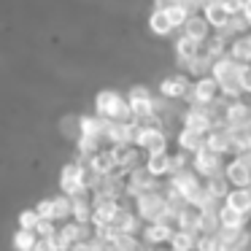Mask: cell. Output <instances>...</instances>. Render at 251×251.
<instances>
[{"label": "cell", "mask_w": 251, "mask_h": 251, "mask_svg": "<svg viewBox=\"0 0 251 251\" xmlns=\"http://www.w3.org/2000/svg\"><path fill=\"white\" fill-rule=\"evenodd\" d=\"M149 30H151L154 35H159V38L173 33V25H170V19H168V14H165L162 6H157L151 11V17H149Z\"/></svg>", "instance_id": "cell-28"}, {"label": "cell", "mask_w": 251, "mask_h": 251, "mask_svg": "<svg viewBox=\"0 0 251 251\" xmlns=\"http://www.w3.org/2000/svg\"><path fill=\"white\" fill-rule=\"evenodd\" d=\"M151 251H173V249H170V246H168V249H151Z\"/></svg>", "instance_id": "cell-44"}, {"label": "cell", "mask_w": 251, "mask_h": 251, "mask_svg": "<svg viewBox=\"0 0 251 251\" xmlns=\"http://www.w3.org/2000/svg\"><path fill=\"white\" fill-rule=\"evenodd\" d=\"M222 202L251 219V186H229V192L224 195Z\"/></svg>", "instance_id": "cell-21"}, {"label": "cell", "mask_w": 251, "mask_h": 251, "mask_svg": "<svg viewBox=\"0 0 251 251\" xmlns=\"http://www.w3.org/2000/svg\"><path fill=\"white\" fill-rule=\"evenodd\" d=\"M38 222H41V219H38V213H35V211H22V213H19V229H35V227H38Z\"/></svg>", "instance_id": "cell-36"}, {"label": "cell", "mask_w": 251, "mask_h": 251, "mask_svg": "<svg viewBox=\"0 0 251 251\" xmlns=\"http://www.w3.org/2000/svg\"><path fill=\"white\" fill-rule=\"evenodd\" d=\"M33 251H60V249H57V238H54V235H51V238H38Z\"/></svg>", "instance_id": "cell-38"}, {"label": "cell", "mask_w": 251, "mask_h": 251, "mask_svg": "<svg viewBox=\"0 0 251 251\" xmlns=\"http://www.w3.org/2000/svg\"><path fill=\"white\" fill-rule=\"evenodd\" d=\"M192 87V78L186 73H173V76H165L159 81V95L165 100H186Z\"/></svg>", "instance_id": "cell-13"}, {"label": "cell", "mask_w": 251, "mask_h": 251, "mask_svg": "<svg viewBox=\"0 0 251 251\" xmlns=\"http://www.w3.org/2000/svg\"><path fill=\"white\" fill-rule=\"evenodd\" d=\"M35 213H38L41 222H54V200H41Z\"/></svg>", "instance_id": "cell-35"}, {"label": "cell", "mask_w": 251, "mask_h": 251, "mask_svg": "<svg viewBox=\"0 0 251 251\" xmlns=\"http://www.w3.org/2000/svg\"><path fill=\"white\" fill-rule=\"evenodd\" d=\"M122 205L119 200H95L92 197V222L95 227H111V224L116 222V216H119Z\"/></svg>", "instance_id": "cell-16"}, {"label": "cell", "mask_w": 251, "mask_h": 251, "mask_svg": "<svg viewBox=\"0 0 251 251\" xmlns=\"http://www.w3.org/2000/svg\"><path fill=\"white\" fill-rule=\"evenodd\" d=\"M202 19L208 22V27L213 30V33H222V30H227L229 19H232V11H229V6L224 3V0H216V3H205V6L200 8Z\"/></svg>", "instance_id": "cell-12"}, {"label": "cell", "mask_w": 251, "mask_h": 251, "mask_svg": "<svg viewBox=\"0 0 251 251\" xmlns=\"http://www.w3.org/2000/svg\"><path fill=\"white\" fill-rule=\"evenodd\" d=\"M240 71H243V65L240 62H235L232 57H219V60H213L211 65V78L216 81L219 92H222L224 100H238L243 98L240 95Z\"/></svg>", "instance_id": "cell-1"}, {"label": "cell", "mask_w": 251, "mask_h": 251, "mask_svg": "<svg viewBox=\"0 0 251 251\" xmlns=\"http://www.w3.org/2000/svg\"><path fill=\"white\" fill-rule=\"evenodd\" d=\"M168 3H184V6H189L192 11H197V3H195V0H168Z\"/></svg>", "instance_id": "cell-41"}, {"label": "cell", "mask_w": 251, "mask_h": 251, "mask_svg": "<svg viewBox=\"0 0 251 251\" xmlns=\"http://www.w3.org/2000/svg\"><path fill=\"white\" fill-rule=\"evenodd\" d=\"M240 95H251V65H243L240 71Z\"/></svg>", "instance_id": "cell-37"}, {"label": "cell", "mask_w": 251, "mask_h": 251, "mask_svg": "<svg viewBox=\"0 0 251 251\" xmlns=\"http://www.w3.org/2000/svg\"><path fill=\"white\" fill-rule=\"evenodd\" d=\"M168 246L173 251H195L197 249V235L195 232H184V229H176Z\"/></svg>", "instance_id": "cell-32"}, {"label": "cell", "mask_w": 251, "mask_h": 251, "mask_svg": "<svg viewBox=\"0 0 251 251\" xmlns=\"http://www.w3.org/2000/svg\"><path fill=\"white\" fill-rule=\"evenodd\" d=\"M71 200H73V211H71L73 222L76 224H89L92 222V205H89L87 197L78 195V197H71Z\"/></svg>", "instance_id": "cell-31"}, {"label": "cell", "mask_w": 251, "mask_h": 251, "mask_svg": "<svg viewBox=\"0 0 251 251\" xmlns=\"http://www.w3.org/2000/svg\"><path fill=\"white\" fill-rule=\"evenodd\" d=\"M35 240H38L35 229H19V232L14 235V249H17V251H33L35 249Z\"/></svg>", "instance_id": "cell-33"}, {"label": "cell", "mask_w": 251, "mask_h": 251, "mask_svg": "<svg viewBox=\"0 0 251 251\" xmlns=\"http://www.w3.org/2000/svg\"><path fill=\"white\" fill-rule=\"evenodd\" d=\"M132 146H138L141 151H146V154L168 151V132H165L162 125H157V122H138Z\"/></svg>", "instance_id": "cell-4"}, {"label": "cell", "mask_w": 251, "mask_h": 251, "mask_svg": "<svg viewBox=\"0 0 251 251\" xmlns=\"http://www.w3.org/2000/svg\"><path fill=\"white\" fill-rule=\"evenodd\" d=\"M222 251H246V249H235V246H222Z\"/></svg>", "instance_id": "cell-43"}, {"label": "cell", "mask_w": 251, "mask_h": 251, "mask_svg": "<svg viewBox=\"0 0 251 251\" xmlns=\"http://www.w3.org/2000/svg\"><path fill=\"white\" fill-rule=\"evenodd\" d=\"M211 33H213V30L208 27V22L202 19L200 11H192L189 19L184 22V27H181V35H186V38L197 41V44H205V41L211 38Z\"/></svg>", "instance_id": "cell-20"}, {"label": "cell", "mask_w": 251, "mask_h": 251, "mask_svg": "<svg viewBox=\"0 0 251 251\" xmlns=\"http://www.w3.org/2000/svg\"><path fill=\"white\" fill-rule=\"evenodd\" d=\"M227 57H232L240 65H251V33L235 35L227 46Z\"/></svg>", "instance_id": "cell-24"}, {"label": "cell", "mask_w": 251, "mask_h": 251, "mask_svg": "<svg viewBox=\"0 0 251 251\" xmlns=\"http://www.w3.org/2000/svg\"><path fill=\"white\" fill-rule=\"evenodd\" d=\"M240 17L251 25V0H243V6H240Z\"/></svg>", "instance_id": "cell-40"}, {"label": "cell", "mask_w": 251, "mask_h": 251, "mask_svg": "<svg viewBox=\"0 0 251 251\" xmlns=\"http://www.w3.org/2000/svg\"><path fill=\"white\" fill-rule=\"evenodd\" d=\"M111 151H114V159H116V170L119 173H130L132 168H138L141 165V149L138 146H111Z\"/></svg>", "instance_id": "cell-22"}, {"label": "cell", "mask_w": 251, "mask_h": 251, "mask_svg": "<svg viewBox=\"0 0 251 251\" xmlns=\"http://www.w3.org/2000/svg\"><path fill=\"white\" fill-rule=\"evenodd\" d=\"M222 125L227 127V130H243V127H251V103H246L243 98L224 100Z\"/></svg>", "instance_id": "cell-8"}, {"label": "cell", "mask_w": 251, "mask_h": 251, "mask_svg": "<svg viewBox=\"0 0 251 251\" xmlns=\"http://www.w3.org/2000/svg\"><path fill=\"white\" fill-rule=\"evenodd\" d=\"M216 224H219V229L238 232V229H249V216H243V213L232 211L229 205L219 202V208H216Z\"/></svg>", "instance_id": "cell-18"}, {"label": "cell", "mask_w": 251, "mask_h": 251, "mask_svg": "<svg viewBox=\"0 0 251 251\" xmlns=\"http://www.w3.org/2000/svg\"><path fill=\"white\" fill-rule=\"evenodd\" d=\"M35 235H38V238H51V235H57L54 222H38V227H35Z\"/></svg>", "instance_id": "cell-39"}, {"label": "cell", "mask_w": 251, "mask_h": 251, "mask_svg": "<svg viewBox=\"0 0 251 251\" xmlns=\"http://www.w3.org/2000/svg\"><path fill=\"white\" fill-rule=\"evenodd\" d=\"M127 105H130V114L135 122H157V100H154L151 89L149 87H130V92H127Z\"/></svg>", "instance_id": "cell-3"}, {"label": "cell", "mask_w": 251, "mask_h": 251, "mask_svg": "<svg viewBox=\"0 0 251 251\" xmlns=\"http://www.w3.org/2000/svg\"><path fill=\"white\" fill-rule=\"evenodd\" d=\"M135 130H138V122L130 119V122H108L105 127V141L111 146H130L135 141Z\"/></svg>", "instance_id": "cell-15"}, {"label": "cell", "mask_w": 251, "mask_h": 251, "mask_svg": "<svg viewBox=\"0 0 251 251\" xmlns=\"http://www.w3.org/2000/svg\"><path fill=\"white\" fill-rule=\"evenodd\" d=\"M173 232H176V227H173L170 222H151V224H143L141 240H143V246H151V249H157V246L170 243Z\"/></svg>", "instance_id": "cell-14"}, {"label": "cell", "mask_w": 251, "mask_h": 251, "mask_svg": "<svg viewBox=\"0 0 251 251\" xmlns=\"http://www.w3.org/2000/svg\"><path fill=\"white\" fill-rule=\"evenodd\" d=\"M87 168H89V173H95V176H111V173H116V159H114L111 146L108 149H100L98 154H92V157L87 159Z\"/></svg>", "instance_id": "cell-23"}, {"label": "cell", "mask_w": 251, "mask_h": 251, "mask_svg": "<svg viewBox=\"0 0 251 251\" xmlns=\"http://www.w3.org/2000/svg\"><path fill=\"white\" fill-rule=\"evenodd\" d=\"M249 33H251V25H249Z\"/></svg>", "instance_id": "cell-46"}, {"label": "cell", "mask_w": 251, "mask_h": 251, "mask_svg": "<svg viewBox=\"0 0 251 251\" xmlns=\"http://www.w3.org/2000/svg\"><path fill=\"white\" fill-rule=\"evenodd\" d=\"M205 149L222 154V157H232V135L224 125H216L213 130H208L205 135Z\"/></svg>", "instance_id": "cell-19"}, {"label": "cell", "mask_w": 251, "mask_h": 251, "mask_svg": "<svg viewBox=\"0 0 251 251\" xmlns=\"http://www.w3.org/2000/svg\"><path fill=\"white\" fill-rule=\"evenodd\" d=\"M143 168L149 170V176H154V178H165V176H173V154L170 151H154V154H146V162H143Z\"/></svg>", "instance_id": "cell-17"}, {"label": "cell", "mask_w": 251, "mask_h": 251, "mask_svg": "<svg viewBox=\"0 0 251 251\" xmlns=\"http://www.w3.org/2000/svg\"><path fill=\"white\" fill-rule=\"evenodd\" d=\"M224 181L229 186H251V162L238 154L224 159V170H222Z\"/></svg>", "instance_id": "cell-9"}, {"label": "cell", "mask_w": 251, "mask_h": 251, "mask_svg": "<svg viewBox=\"0 0 251 251\" xmlns=\"http://www.w3.org/2000/svg\"><path fill=\"white\" fill-rule=\"evenodd\" d=\"M195 3H197V8H202L205 3H216V0H195Z\"/></svg>", "instance_id": "cell-42"}, {"label": "cell", "mask_w": 251, "mask_h": 251, "mask_svg": "<svg viewBox=\"0 0 251 251\" xmlns=\"http://www.w3.org/2000/svg\"><path fill=\"white\" fill-rule=\"evenodd\" d=\"M176 143H178V151H184V154H189V157H192V154H197L200 149H205V135L181 127L178 135H176Z\"/></svg>", "instance_id": "cell-25"}, {"label": "cell", "mask_w": 251, "mask_h": 251, "mask_svg": "<svg viewBox=\"0 0 251 251\" xmlns=\"http://www.w3.org/2000/svg\"><path fill=\"white\" fill-rule=\"evenodd\" d=\"M105 127H108V122L100 119L98 114L95 116H78V135H84V138L105 141Z\"/></svg>", "instance_id": "cell-26"}, {"label": "cell", "mask_w": 251, "mask_h": 251, "mask_svg": "<svg viewBox=\"0 0 251 251\" xmlns=\"http://www.w3.org/2000/svg\"><path fill=\"white\" fill-rule=\"evenodd\" d=\"M71 211H73V200H71V197H68V195L54 197V222H68Z\"/></svg>", "instance_id": "cell-34"}, {"label": "cell", "mask_w": 251, "mask_h": 251, "mask_svg": "<svg viewBox=\"0 0 251 251\" xmlns=\"http://www.w3.org/2000/svg\"><path fill=\"white\" fill-rule=\"evenodd\" d=\"M95 114L105 122H130V105H127V98L119 95L116 89H103V92L95 98Z\"/></svg>", "instance_id": "cell-2"}, {"label": "cell", "mask_w": 251, "mask_h": 251, "mask_svg": "<svg viewBox=\"0 0 251 251\" xmlns=\"http://www.w3.org/2000/svg\"><path fill=\"white\" fill-rule=\"evenodd\" d=\"M57 249L60 251H71L73 243H84V240L92 238L89 232V224H76V222H65L60 229H57Z\"/></svg>", "instance_id": "cell-11"}, {"label": "cell", "mask_w": 251, "mask_h": 251, "mask_svg": "<svg viewBox=\"0 0 251 251\" xmlns=\"http://www.w3.org/2000/svg\"><path fill=\"white\" fill-rule=\"evenodd\" d=\"M181 127L208 135V130H213V127H216L213 111H211V108H200V105H189V108L181 114Z\"/></svg>", "instance_id": "cell-10"}, {"label": "cell", "mask_w": 251, "mask_h": 251, "mask_svg": "<svg viewBox=\"0 0 251 251\" xmlns=\"http://www.w3.org/2000/svg\"><path fill=\"white\" fill-rule=\"evenodd\" d=\"M211 65H213V60L200 51L192 62H186L184 71H186V76H189V78H202V76H211Z\"/></svg>", "instance_id": "cell-29"}, {"label": "cell", "mask_w": 251, "mask_h": 251, "mask_svg": "<svg viewBox=\"0 0 251 251\" xmlns=\"http://www.w3.org/2000/svg\"><path fill=\"white\" fill-rule=\"evenodd\" d=\"M162 8H165V14H168L170 25H173V30H181V27H184V22L189 19V14H192V8L184 6V3H165Z\"/></svg>", "instance_id": "cell-30"}, {"label": "cell", "mask_w": 251, "mask_h": 251, "mask_svg": "<svg viewBox=\"0 0 251 251\" xmlns=\"http://www.w3.org/2000/svg\"><path fill=\"white\" fill-rule=\"evenodd\" d=\"M165 3H168V0H157V6H165Z\"/></svg>", "instance_id": "cell-45"}, {"label": "cell", "mask_w": 251, "mask_h": 251, "mask_svg": "<svg viewBox=\"0 0 251 251\" xmlns=\"http://www.w3.org/2000/svg\"><path fill=\"white\" fill-rule=\"evenodd\" d=\"M200 51H202V44H197V41L186 38V35H178V38H176V60H178V65L192 62Z\"/></svg>", "instance_id": "cell-27"}, {"label": "cell", "mask_w": 251, "mask_h": 251, "mask_svg": "<svg viewBox=\"0 0 251 251\" xmlns=\"http://www.w3.org/2000/svg\"><path fill=\"white\" fill-rule=\"evenodd\" d=\"M186 100H189V105L208 108V105H213L216 100H222V92H219L216 81H213L211 76H202V78H192V87H189Z\"/></svg>", "instance_id": "cell-7"}, {"label": "cell", "mask_w": 251, "mask_h": 251, "mask_svg": "<svg viewBox=\"0 0 251 251\" xmlns=\"http://www.w3.org/2000/svg\"><path fill=\"white\" fill-rule=\"evenodd\" d=\"M224 159H227V157L211 151V149H200L197 154H192V157H189V168L195 170V173L200 176L202 181H208V178H216V176H222Z\"/></svg>", "instance_id": "cell-6"}, {"label": "cell", "mask_w": 251, "mask_h": 251, "mask_svg": "<svg viewBox=\"0 0 251 251\" xmlns=\"http://www.w3.org/2000/svg\"><path fill=\"white\" fill-rule=\"evenodd\" d=\"M60 186H62V195L68 197H78V195H87V165L84 162H68L60 173Z\"/></svg>", "instance_id": "cell-5"}]
</instances>
